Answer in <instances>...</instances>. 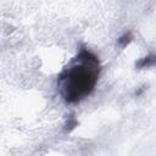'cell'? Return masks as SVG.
<instances>
[{
    "mask_svg": "<svg viewBox=\"0 0 156 156\" xmlns=\"http://www.w3.org/2000/svg\"><path fill=\"white\" fill-rule=\"evenodd\" d=\"M99 72L98 57L88 50L80 51L76 61L60 74L58 84L63 99L68 102H78L88 96L98 82Z\"/></svg>",
    "mask_w": 156,
    "mask_h": 156,
    "instance_id": "cell-1",
    "label": "cell"
}]
</instances>
